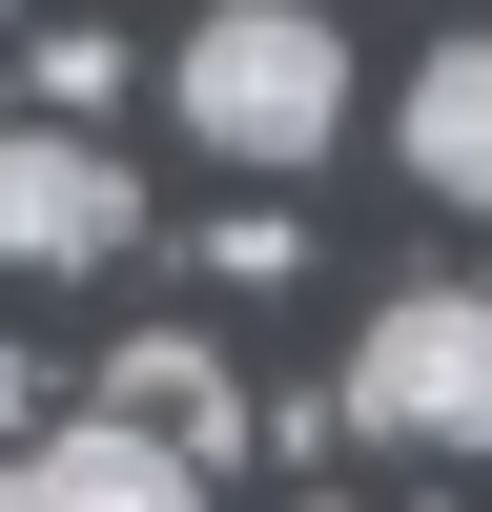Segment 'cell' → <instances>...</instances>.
Wrapping results in <instances>:
<instances>
[{
	"instance_id": "6da1fadb",
	"label": "cell",
	"mask_w": 492,
	"mask_h": 512,
	"mask_svg": "<svg viewBox=\"0 0 492 512\" xmlns=\"http://www.w3.org/2000/svg\"><path fill=\"white\" fill-rule=\"evenodd\" d=\"M164 103L226 164H328V123H349V21H328V0H205V21L164 41Z\"/></svg>"
},
{
	"instance_id": "7a4b0ae2",
	"label": "cell",
	"mask_w": 492,
	"mask_h": 512,
	"mask_svg": "<svg viewBox=\"0 0 492 512\" xmlns=\"http://www.w3.org/2000/svg\"><path fill=\"white\" fill-rule=\"evenodd\" d=\"M349 431L369 451H451V472H492V287H390V308L349 328Z\"/></svg>"
},
{
	"instance_id": "3957f363",
	"label": "cell",
	"mask_w": 492,
	"mask_h": 512,
	"mask_svg": "<svg viewBox=\"0 0 492 512\" xmlns=\"http://www.w3.org/2000/svg\"><path fill=\"white\" fill-rule=\"evenodd\" d=\"M144 246V185H123V144H82V123H0V267L82 287Z\"/></svg>"
},
{
	"instance_id": "277c9868",
	"label": "cell",
	"mask_w": 492,
	"mask_h": 512,
	"mask_svg": "<svg viewBox=\"0 0 492 512\" xmlns=\"http://www.w3.org/2000/svg\"><path fill=\"white\" fill-rule=\"evenodd\" d=\"M0 512H205V472H185V451H144L123 410H62V431L0 451Z\"/></svg>"
},
{
	"instance_id": "5b68a950",
	"label": "cell",
	"mask_w": 492,
	"mask_h": 512,
	"mask_svg": "<svg viewBox=\"0 0 492 512\" xmlns=\"http://www.w3.org/2000/svg\"><path fill=\"white\" fill-rule=\"evenodd\" d=\"M103 410H123L144 451H185V472H226V451H246V390H226V349H185V328H144V349L103 369Z\"/></svg>"
},
{
	"instance_id": "8992f818",
	"label": "cell",
	"mask_w": 492,
	"mask_h": 512,
	"mask_svg": "<svg viewBox=\"0 0 492 512\" xmlns=\"http://www.w3.org/2000/svg\"><path fill=\"white\" fill-rule=\"evenodd\" d=\"M390 123H410V185H431V205H472V226H492V21H472V41H431Z\"/></svg>"
},
{
	"instance_id": "52a82bcc",
	"label": "cell",
	"mask_w": 492,
	"mask_h": 512,
	"mask_svg": "<svg viewBox=\"0 0 492 512\" xmlns=\"http://www.w3.org/2000/svg\"><path fill=\"white\" fill-rule=\"evenodd\" d=\"M103 103H123V41L62 21V41H41V123H103Z\"/></svg>"
},
{
	"instance_id": "ba28073f",
	"label": "cell",
	"mask_w": 492,
	"mask_h": 512,
	"mask_svg": "<svg viewBox=\"0 0 492 512\" xmlns=\"http://www.w3.org/2000/svg\"><path fill=\"white\" fill-rule=\"evenodd\" d=\"M21 431H41V369H21V349H0V451H21Z\"/></svg>"
},
{
	"instance_id": "9c48e42d",
	"label": "cell",
	"mask_w": 492,
	"mask_h": 512,
	"mask_svg": "<svg viewBox=\"0 0 492 512\" xmlns=\"http://www.w3.org/2000/svg\"><path fill=\"white\" fill-rule=\"evenodd\" d=\"M308 512H349V492H308Z\"/></svg>"
}]
</instances>
